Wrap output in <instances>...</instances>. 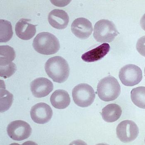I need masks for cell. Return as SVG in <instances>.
I'll return each mask as SVG.
<instances>
[{
	"label": "cell",
	"mask_w": 145,
	"mask_h": 145,
	"mask_svg": "<svg viewBox=\"0 0 145 145\" xmlns=\"http://www.w3.org/2000/svg\"><path fill=\"white\" fill-rule=\"evenodd\" d=\"M31 20L22 18L20 20L15 27L17 36L24 40L32 39L36 33V26L30 23Z\"/></svg>",
	"instance_id": "cell-12"
},
{
	"label": "cell",
	"mask_w": 145,
	"mask_h": 145,
	"mask_svg": "<svg viewBox=\"0 0 145 145\" xmlns=\"http://www.w3.org/2000/svg\"><path fill=\"white\" fill-rule=\"evenodd\" d=\"M110 49V45L103 43L95 48L85 53L81 58L86 62H93L100 60L108 53Z\"/></svg>",
	"instance_id": "cell-14"
},
{
	"label": "cell",
	"mask_w": 145,
	"mask_h": 145,
	"mask_svg": "<svg viewBox=\"0 0 145 145\" xmlns=\"http://www.w3.org/2000/svg\"><path fill=\"white\" fill-rule=\"evenodd\" d=\"M16 70V66L13 63L8 66L0 67V76L4 78H8L13 75Z\"/></svg>",
	"instance_id": "cell-21"
},
{
	"label": "cell",
	"mask_w": 145,
	"mask_h": 145,
	"mask_svg": "<svg viewBox=\"0 0 145 145\" xmlns=\"http://www.w3.org/2000/svg\"><path fill=\"white\" fill-rule=\"evenodd\" d=\"M48 20L50 25L59 29L66 28L69 21V17L67 12L60 9H54L49 13Z\"/></svg>",
	"instance_id": "cell-13"
},
{
	"label": "cell",
	"mask_w": 145,
	"mask_h": 145,
	"mask_svg": "<svg viewBox=\"0 0 145 145\" xmlns=\"http://www.w3.org/2000/svg\"><path fill=\"white\" fill-rule=\"evenodd\" d=\"M0 26V42H7L11 39L13 35L11 23L8 20L1 19Z\"/></svg>",
	"instance_id": "cell-19"
},
{
	"label": "cell",
	"mask_w": 145,
	"mask_h": 145,
	"mask_svg": "<svg viewBox=\"0 0 145 145\" xmlns=\"http://www.w3.org/2000/svg\"><path fill=\"white\" fill-rule=\"evenodd\" d=\"M119 76L122 84L127 86L137 85L143 78L141 69L134 64H128L122 67Z\"/></svg>",
	"instance_id": "cell-6"
},
{
	"label": "cell",
	"mask_w": 145,
	"mask_h": 145,
	"mask_svg": "<svg viewBox=\"0 0 145 145\" xmlns=\"http://www.w3.org/2000/svg\"><path fill=\"white\" fill-rule=\"evenodd\" d=\"M13 95L5 89H1V112L8 110L12 104Z\"/></svg>",
	"instance_id": "cell-20"
},
{
	"label": "cell",
	"mask_w": 145,
	"mask_h": 145,
	"mask_svg": "<svg viewBox=\"0 0 145 145\" xmlns=\"http://www.w3.org/2000/svg\"><path fill=\"white\" fill-rule=\"evenodd\" d=\"M131 101L136 106L145 109V87H138L131 92Z\"/></svg>",
	"instance_id": "cell-18"
},
{
	"label": "cell",
	"mask_w": 145,
	"mask_h": 145,
	"mask_svg": "<svg viewBox=\"0 0 145 145\" xmlns=\"http://www.w3.org/2000/svg\"><path fill=\"white\" fill-rule=\"evenodd\" d=\"M73 101L76 105L86 107L92 104L95 99V94L93 88L88 84H78L72 91Z\"/></svg>",
	"instance_id": "cell-5"
},
{
	"label": "cell",
	"mask_w": 145,
	"mask_h": 145,
	"mask_svg": "<svg viewBox=\"0 0 145 145\" xmlns=\"http://www.w3.org/2000/svg\"><path fill=\"white\" fill-rule=\"evenodd\" d=\"M140 25L142 28L145 31V13L140 19Z\"/></svg>",
	"instance_id": "cell-23"
},
{
	"label": "cell",
	"mask_w": 145,
	"mask_h": 145,
	"mask_svg": "<svg viewBox=\"0 0 145 145\" xmlns=\"http://www.w3.org/2000/svg\"><path fill=\"white\" fill-rule=\"evenodd\" d=\"M33 46L35 50L43 55L56 54L60 48L57 37L48 32L39 33L34 38Z\"/></svg>",
	"instance_id": "cell-2"
},
{
	"label": "cell",
	"mask_w": 145,
	"mask_h": 145,
	"mask_svg": "<svg viewBox=\"0 0 145 145\" xmlns=\"http://www.w3.org/2000/svg\"><path fill=\"white\" fill-rule=\"evenodd\" d=\"M136 48L140 55L145 57V36L138 39L136 45Z\"/></svg>",
	"instance_id": "cell-22"
},
{
	"label": "cell",
	"mask_w": 145,
	"mask_h": 145,
	"mask_svg": "<svg viewBox=\"0 0 145 145\" xmlns=\"http://www.w3.org/2000/svg\"><path fill=\"white\" fill-rule=\"evenodd\" d=\"M52 115L53 111L50 106L45 103L36 104L32 107L30 111L32 120L39 124H44L49 122Z\"/></svg>",
	"instance_id": "cell-9"
},
{
	"label": "cell",
	"mask_w": 145,
	"mask_h": 145,
	"mask_svg": "<svg viewBox=\"0 0 145 145\" xmlns=\"http://www.w3.org/2000/svg\"></svg>",
	"instance_id": "cell-25"
},
{
	"label": "cell",
	"mask_w": 145,
	"mask_h": 145,
	"mask_svg": "<svg viewBox=\"0 0 145 145\" xmlns=\"http://www.w3.org/2000/svg\"><path fill=\"white\" fill-rule=\"evenodd\" d=\"M122 114V109L116 104H110L105 106L102 110L103 119L107 122H113L120 117Z\"/></svg>",
	"instance_id": "cell-16"
},
{
	"label": "cell",
	"mask_w": 145,
	"mask_h": 145,
	"mask_svg": "<svg viewBox=\"0 0 145 145\" xmlns=\"http://www.w3.org/2000/svg\"><path fill=\"white\" fill-rule=\"evenodd\" d=\"M118 34L119 32L114 23L108 20H101L95 24L93 36L99 42H111Z\"/></svg>",
	"instance_id": "cell-4"
},
{
	"label": "cell",
	"mask_w": 145,
	"mask_h": 145,
	"mask_svg": "<svg viewBox=\"0 0 145 145\" xmlns=\"http://www.w3.org/2000/svg\"><path fill=\"white\" fill-rule=\"evenodd\" d=\"M16 56V52L12 47L8 45L0 46V67L10 65Z\"/></svg>",
	"instance_id": "cell-17"
},
{
	"label": "cell",
	"mask_w": 145,
	"mask_h": 145,
	"mask_svg": "<svg viewBox=\"0 0 145 145\" xmlns=\"http://www.w3.org/2000/svg\"></svg>",
	"instance_id": "cell-24"
},
{
	"label": "cell",
	"mask_w": 145,
	"mask_h": 145,
	"mask_svg": "<svg viewBox=\"0 0 145 145\" xmlns=\"http://www.w3.org/2000/svg\"><path fill=\"white\" fill-rule=\"evenodd\" d=\"M52 105L58 109H64L69 105L71 98L68 92L63 89H57L51 95Z\"/></svg>",
	"instance_id": "cell-15"
},
{
	"label": "cell",
	"mask_w": 145,
	"mask_h": 145,
	"mask_svg": "<svg viewBox=\"0 0 145 145\" xmlns=\"http://www.w3.org/2000/svg\"><path fill=\"white\" fill-rule=\"evenodd\" d=\"M120 93V86L117 80L112 76H108L102 79L97 85L98 97L105 102L116 100Z\"/></svg>",
	"instance_id": "cell-3"
},
{
	"label": "cell",
	"mask_w": 145,
	"mask_h": 145,
	"mask_svg": "<svg viewBox=\"0 0 145 145\" xmlns=\"http://www.w3.org/2000/svg\"><path fill=\"white\" fill-rule=\"evenodd\" d=\"M7 131L11 139L20 141L30 137L32 129L27 122L19 120L10 122L7 127Z\"/></svg>",
	"instance_id": "cell-7"
},
{
	"label": "cell",
	"mask_w": 145,
	"mask_h": 145,
	"mask_svg": "<svg viewBox=\"0 0 145 145\" xmlns=\"http://www.w3.org/2000/svg\"><path fill=\"white\" fill-rule=\"evenodd\" d=\"M117 137L123 143H127L136 139L139 134L137 125L133 121H123L118 124L117 128Z\"/></svg>",
	"instance_id": "cell-8"
},
{
	"label": "cell",
	"mask_w": 145,
	"mask_h": 145,
	"mask_svg": "<svg viewBox=\"0 0 145 145\" xmlns=\"http://www.w3.org/2000/svg\"><path fill=\"white\" fill-rule=\"evenodd\" d=\"M53 84L45 78H39L33 80L30 84V89L35 97H45L53 90Z\"/></svg>",
	"instance_id": "cell-10"
},
{
	"label": "cell",
	"mask_w": 145,
	"mask_h": 145,
	"mask_svg": "<svg viewBox=\"0 0 145 145\" xmlns=\"http://www.w3.org/2000/svg\"><path fill=\"white\" fill-rule=\"evenodd\" d=\"M71 29L72 33L76 37L82 39L88 38L93 31L92 23L84 18L75 19L71 24Z\"/></svg>",
	"instance_id": "cell-11"
},
{
	"label": "cell",
	"mask_w": 145,
	"mask_h": 145,
	"mask_svg": "<svg viewBox=\"0 0 145 145\" xmlns=\"http://www.w3.org/2000/svg\"><path fill=\"white\" fill-rule=\"evenodd\" d=\"M45 70L49 77L56 83L65 82L69 76V64L61 56H54L49 59L45 64Z\"/></svg>",
	"instance_id": "cell-1"
}]
</instances>
